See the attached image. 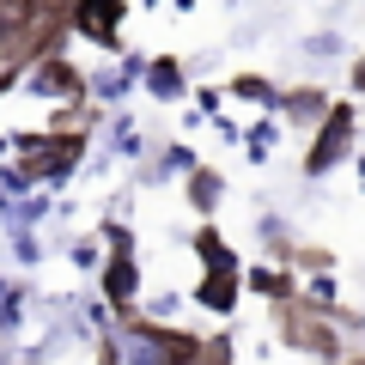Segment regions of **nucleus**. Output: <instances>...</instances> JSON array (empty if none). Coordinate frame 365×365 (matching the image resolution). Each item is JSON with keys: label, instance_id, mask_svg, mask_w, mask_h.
Segmentation results:
<instances>
[{"label": "nucleus", "instance_id": "nucleus-1", "mask_svg": "<svg viewBox=\"0 0 365 365\" xmlns=\"http://www.w3.org/2000/svg\"><path fill=\"white\" fill-rule=\"evenodd\" d=\"M201 341L182 329H158V323H122L110 335V365H195Z\"/></svg>", "mask_w": 365, "mask_h": 365}, {"label": "nucleus", "instance_id": "nucleus-2", "mask_svg": "<svg viewBox=\"0 0 365 365\" xmlns=\"http://www.w3.org/2000/svg\"><path fill=\"white\" fill-rule=\"evenodd\" d=\"M116 19H122V0H73V31L91 37L98 49H116Z\"/></svg>", "mask_w": 365, "mask_h": 365}, {"label": "nucleus", "instance_id": "nucleus-3", "mask_svg": "<svg viewBox=\"0 0 365 365\" xmlns=\"http://www.w3.org/2000/svg\"><path fill=\"white\" fill-rule=\"evenodd\" d=\"M347 140H353V110L335 104V110L323 116V134H317V146H311V158H304V165H311V170H329L341 153H347Z\"/></svg>", "mask_w": 365, "mask_h": 365}, {"label": "nucleus", "instance_id": "nucleus-4", "mask_svg": "<svg viewBox=\"0 0 365 365\" xmlns=\"http://www.w3.org/2000/svg\"><path fill=\"white\" fill-rule=\"evenodd\" d=\"M79 86V73L67 61H43L37 73H31V91H55V98H61V91H73Z\"/></svg>", "mask_w": 365, "mask_h": 365}, {"label": "nucleus", "instance_id": "nucleus-5", "mask_svg": "<svg viewBox=\"0 0 365 365\" xmlns=\"http://www.w3.org/2000/svg\"><path fill=\"white\" fill-rule=\"evenodd\" d=\"M128 292H134V268H128V250H122V256L110 262V299L128 304Z\"/></svg>", "mask_w": 365, "mask_h": 365}, {"label": "nucleus", "instance_id": "nucleus-6", "mask_svg": "<svg viewBox=\"0 0 365 365\" xmlns=\"http://www.w3.org/2000/svg\"><path fill=\"white\" fill-rule=\"evenodd\" d=\"M201 304H213V311H225V304H232V280H225V274H213L207 287H201Z\"/></svg>", "mask_w": 365, "mask_h": 365}, {"label": "nucleus", "instance_id": "nucleus-7", "mask_svg": "<svg viewBox=\"0 0 365 365\" xmlns=\"http://www.w3.org/2000/svg\"><path fill=\"white\" fill-rule=\"evenodd\" d=\"M195 365H225V341H213V347H201Z\"/></svg>", "mask_w": 365, "mask_h": 365}, {"label": "nucleus", "instance_id": "nucleus-8", "mask_svg": "<svg viewBox=\"0 0 365 365\" xmlns=\"http://www.w3.org/2000/svg\"><path fill=\"white\" fill-rule=\"evenodd\" d=\"M359 91H365V61H359Z\"/></svg>", "mask_w": 365, "mask_h": 365}]
</instances>
